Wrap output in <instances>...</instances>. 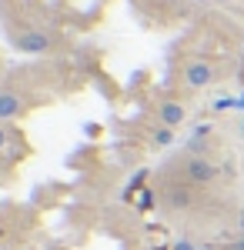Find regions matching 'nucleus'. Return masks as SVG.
<instances>
[{"instance_id": "1", "label": "nucleus", "mask_w": 244, "mask_h": 250, "mask_svg": "<svg viewBox=\"0 0 244 250\" xmlns=\"http://www.w3.org/2000/svg\"><path fill=\"white\" fill-rule=\"evenodd\" d=\"M218 173L221 170L211 157H197V154L184 157V177L191 184H211V180H218Z\"/></svg>"}, {"instance_id": "2", "label": "nucleus", "mask_w": 244, "mask_h": 250, "mask_svg": "<svg viewBox=\"0 0 244 250\" xmlns=\"http://www.w3.org/2000/svg\"><path fill=\"white\" fill-rule=\"evenodd\" d=\"M14 47L20 54H47L54 47V37L47 30H24V34L14 37Z\"/></svg>"}, {"instance_id": "3", "label": "nucleus", "mask_w": 244, "mask_h": 250, "mask_svg": "<svg viewBox=\"0 0 244 250\" xmlns=\"http://www.w3.org/2000/svg\"><path fill=\"white\" fill-rule=\"evenodd\" d=\"M214 67H211V60H191L188 67H184V83H188L191 90H204L214 83Z\"/></svg>"}, {"instance_id": "4", "label": "nucleus", "mask_w": 244, "mask_h": 250, "mask_svg": "<svg viewBox=\"0 0 244 250\" xmlns=\"http://www.w3.org/2000/svg\"><path fill=\"white\" fill-rule=\"evenodd\" d=\"M184 120H188V107H184L181 100H161V104H157V124H161V127L177 130Z\"/></svg>"}, {"instance_id": "5", "label": "nucleus", "mask_w": 244, "mask_h": 250, "mask_svg": "<svg viewBox=\"0 0 244 250\" xmlns=\"http://www.w3.org/2000/svg\"><path fill=\"white\" fill-rule=\"evenodd\" d=\"M24 110H27L24 94H20V90H10V87H3V90H0V124H3V120L20 117Z\"/></svg>"}, {"instance_id": "6", "label": "nucleus", "mask_w": 244, "mask_h": 250, "mask_svg": "<svg viewBox=\"0 0 244 250\" xmlns=\"http://www.w3.org/2000/svg\"><path fill=\"white\" fill-rule=\"evenodd\" d=\"M168 204H171V207H188L191 193L184 190V187H171V190H168Z\"/></svg>"}, {"instance_id": "7", "label": "nucleus", "mask_w": 244, "mask_h": 250, "mask_svg": "<svg viewBox=\"0 0 244 250\" xmlns=\"http://www.w3.org/2000/svg\"><path fill=\"white\" fill-rule=\"evenodd\" d=\"M171 140H174V130H171V127H161V130H154V147H168Z\"/></svg>"}, {"instance_id": "8", "label": "nucleus", "mask_w": 244, "mask_h": 250, "mask_svg": "<svg viewBox=\"0 0 244 250\" xmlns=\"http://www.w3.org/2000/svg\"><path fill=\"white\" fill-rule=\"evenodd\" d=\"M7 140H10V134H7V127H3V124H0V154H3V150H7Z\"/></svg>"}, {"instance_id": "9", "label": "nucleus", "mask_w": 244, "mask_h": 250, "mask_svg": "<svg viewBox=\"0 0 244 250\" xmlns=\"http://www.w3.org/2000/svg\"><path fill=\"white\" fill-rule=\"evenodd\" d=\"M174 250H197V247H194L191 240H177V244H174Z\"/></svg>"}, {"instance_id": "10", "label": "nucleus", "mask_w": 244, "mask_h": 250, "mask_svg": "<svg viewBox=\"0 0 244 250\" xmlns=\"http://www.w3.org/2000/svg\"><path fill=\"white\" fill-rule=\"evenodd\" d=\"M211 3H234V0H211Z\"/></svg>"}, {"instance_id": "11", "label": "nucleus", "mask_w": 244, "mask_h": 250, "mask_svg": "<svg viewBox=\"0 0 244 250\" xmlns=\"http://www.w3.org/2000/svg\"><path fill=\"white\" fill-rule=\"evenodd\" d=\"M0 237H3V230H0Z\"/></svg>"}, {"instance_id": "12", "label": "nucleus", "mask_w": 244, "mask_h": 250, "mask_svg": "<svg viewBox=\"0 0 244 250\" xmlns=\"http://www.w3.org/2000/svg\"><path fill=\"white\" fill-rule=\"evenodd\" d=\"M0 250H7V247H0Z\"/></svg>"}]
</instances>
